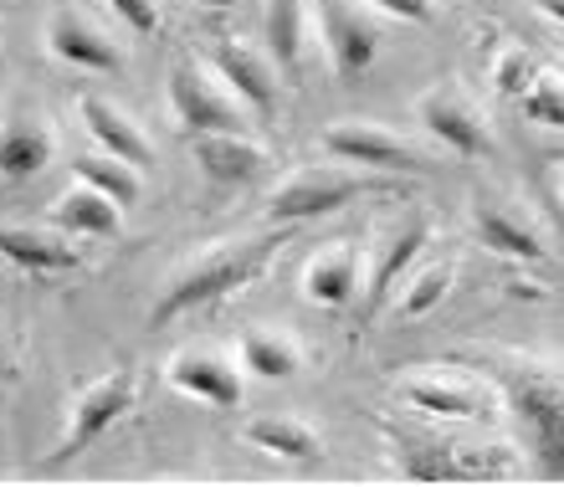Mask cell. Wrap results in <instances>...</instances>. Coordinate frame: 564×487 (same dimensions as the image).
<instances>
[{"label":"cell","instance_id":"5","mask_svg":"<svg viewBox=\"0 0 564 487\" xmlns=\"http://www.w3.org/2000/svg\"><path fill=\"white\" fill-rule=\"evenodd\" d=\"M318 21H324V42H328V57H334V73L344 83H355L375 67L380 57V31L375 21L355 11V6H344V0H324L318 6Z\"/></svg>","mask_w":564,"mask_h":487},{"label":"cell","instance_id":"21","mask_svg":"<svg viewBox=\"0 0 564 487\" xmlns=\"http://www.w3.org/2000/svg\"><path fill=\"white\" fill-rule=\"evenodd\" d=\"M247 442L272 452V457H288V462H318V452H324L318 436H313L308 426L288 421V415H262V421H252V426H247Z\"/></svg>","mask_w":564,"mask_h":487},{"label":"cell","instance_id":"3","mask_svg":"<svg viewBox=\"0 0 564 487\" xmlns=\"http://www.w3.org/2000/svg\"><path fill=\"white\" fill-rule=\"evenodd\" d=\"M170 104H175V119L191 139L195 133H241V123H247L231 98H221L210 83H200V73L191 62L170 67Z\"/></svg>","mask_w":564,"mask_h":487},{"label":"cell","instance_id":"26","mask_svg":"<svg viewBox=\"0 0 564 487\" xmlns=\"http://www.w3.org/2000/svg\"><path fill=\"white\" fill-rule=\"evenodd\" d=\"M519 104L534 123H544V129H564V83L560 77H534Z\"/></svg>","mask_w":564,"mask_h":487},{"label":"cell","instance_id":"4","mask_svg":"<svg viewBox=\"0 0 564 487\" xmlns=\"http://www.w3.org/2000/svg\"><path fill=\"white\" fill-rule=\"evenodd\" d=\"M129 405H134V375H129V369H123V375H108L104 385H93L88 396L77 400L73 426H67L62 446L52 452V467H62V462L77 457V452H88V446L98 442V436H104V431L113 426Z\"/></svg>","mask_w":564,"mask_h":487},{"label":"cell","instance_id":"11","mask_svg":"<svg viewBox=\"0 0 564 487\" xmlns=\"http://www.w3.org/2000/svg\"><path fill=\"white\" fill-rule=\"evenodd\" d=\"M503 467L467 462L462 446L442 442H401V477L405 483H467V477H498Z\"/></svg>","mask_w":564,"mask_h":487},{"label":"cell","instance_id":"25","mask_svg":"<svg viewBox=\"0 0 564 487\" xmlns=\"http://www.w3.org/2000/svg\"><path fill=\"white\" fill-rule=\"evenodd\" d=\"M241 365L262 375V380H288L297 369V349L293 344H282L278 334H247L241 339Z\"/></svg>","mask_w":564,"mask_h":487},{"label":"cell","instance_id":"33","mask_svg":"<svg viewBox=\"0 0 564 487\" xmlns=\"http://www.w3.org/2000/svg\"><path fill=\"white\" fill-rule=\"evenodd\" d=\"M0 396H6V380H0Z\"/></svg>","mask_w":564,"mask_h":487},{"label":"cell","instance_id":"32","mask_svg":"<svg viewBox=\"0 0 564 487\" xmlns=\"http://www.w3.org/2000/svg\"><path fill=\"white\" fill-rule=\"evenodd\" d=\"M200 6H216V11H226V6H237V0H200Z\"/></svg>","mask_w":564,"mask_h":487},{"label":"cell","instance_id":"24","mask_svg":"<svg viewBox=\"0 0 564 487\" xmlns=\"http://www.w3.org/2000/svg\"><path fill=\"white\" fill-rule=\"evenodd\" d=\"M405 400L431 415H457V421L462 415H482V396L477 390H457V385H436V380H411Z\"/></svg>","mask_w":564,"mask_h":487},{"label":"cell","instance_id":"15","mask_svg":"<svg viewBox=\"0 0 564 487\" xmlns=\"http://www.w3.org/2000/svg\"><path fill=\"white\" fill-rule=\"evenodd\" d=\"M0 257L26 272H67L77 267V247H67L62 237L31 231V226H0Z\"/></svg>","mask_w":564,"mask_h":487},{"label":"cell","instance_id":"30","mask_svg":"<svg viewBox=\"0 0 564 487\" xmlns=\"http://www.w3.org/2000/svg\"><path fill=\"white\" fill-rule=\"evenodd\" d=\"M370 6H380L386 15H395V21H431V0H370Z\"/></svg>","mask_w":564,"mask_h":487},{"label":"cell","instance_id":"8","mask_svg":"<svg viewBox=\"0 0 564 487\" xmlns=\"http://www.w3.org/2000/svg\"><path fill=\"white\" fill-rule=\"evenodd\" d=\"M170 385L195 396L200 405H216V411H237L241 405V375L216 355H180L170 365Z\"/></svg>","mask_w":564,"mask_h":487},{"label":"cell","instance_id":"18","mask_svg":"<svg viewBox=\"0 0 564 487\" xmlns=\"http://www.w3.org/2000/svg\"><path fill=\"white\" fill-rule=\"evenodd\" d=\"M52 221H57L67 237H113V231H119V206H113L108 195H98L93 185H83V191L62 195L57 206H52Z\"/></svg>","mask_w":564,"mask_h":487},{"label":"cell","instance_id":"23","mask_svg":"<svg viewBox=\"0 0 564 487\" xmlns=\"http://www.w3.org/2000/svg\"><path fill=\"white\" fill-rule=\"evenodd\" d=\"M77 180L83 185H93L98 195H108L113 206H134L139 201V175H134V164H123V160H113V154H77Z\"/></svg>","mask_w":564,"mask_h":487},{"label":"cell","instance_id":"14","mask_svg":"<svg viewBox=\"0 0 564 487\" xmlns=\"http://www.w3.org/2000/svg\"><path fill=\"white\" fill-rule=\"evenodd\" d=\"M303 288H308V297L318 309H349V303H355V288H359V251L334 247V251H324V257H313Z\"/></svg>","mask_w":564,"mask_h":487},{"label":"cell","instance_id":"17","mask_svg":"<svg viewBox=\"0 0 564 487\" xmlns=\"http://www.w3.org/2000/svg\"><path fill=\"white\" fill-rule=\"evenodd\" d=\"M83 123H88L93 139L104 144V154H113V160H123V164H149L144 133L123 119L113 104H104V98H83Z\"/></svg>","mask_w":564,"mask_h":487},{"label":"cell","instance_id":"28","mask_svg":"<svg viewBox=\"0 0 564 487\" xmlns=\"http://www.w3.org/2000/svg\"><path fill=\"white\" fill-rule=\"evenodd\" d=\"M492 83H498V93H503V98H523V93H529V83H534V57H529V52H503V57H498Z\"/></svg>","mask_w":564,"mask_h":487},{"label":"cell","instance_id":"20","mask_svg":"<svg viewBox=\"0 0 564 487\" xmlns=\"http://www.w3.org/2000/svg\"><path fill=\"white\" fill-rule=\"evenodd\" d=\"M477 237L488 241L498 257H519V262H539L544 257V241L539 231L519 221V216H508L503 206H477Z\"/></svg>","mask_w":564,"mask_h":487},{"label":"cell","instance_id":"9","mask_svg":"<svg viewBox=\"0 0 564 487\" xmlns=\"http://www.w3.org/2000/svg\"><path fill=\"white\" fill-rule=\"evenodd\" d=\"M191 149H195V164H200L206 180H216V185H247V180H257V170L268 164V154L257 144H247L241 133H195Z\"/></svg>","mask_w":564,"mask_h":487},{"label":"cell","instance_id":"16","mask_svg":"<svg viewBox=\"0 0 564 487\" xmlns=\"http://www.w3.org/2000/svg\"><path fill=\"white\" fill-rule=\"evenodd\" d=\"M421 123H426L446 149H457V154H482V149H488V129L477 123V113L462 108L457 98H446V93H431L426 104H421Z\"/></svg>","mask_w":564,"mask_h":487},{"label":"cell","instance_id":"10","mask_svg":"<svg viewBox=\"0 0 564 487\" xmlns=\"http://www.w3.org/2000/svg\"><path fill=\"white\" fill-rule=\"evenodd\" d=\"M216 67H221V77L237 88V98L247 108H257L262 119H272V113H278V77H272V67L257 57L252 46L221 42V46H216Z\"/></svg>","mask_w":564,"mask_h":487},{"label":"cell","instance_id":"31","mask_svg":"<svg viewBox=\"0 0 564 487\" xmlns=\"http://www.w3.org/2000/svg\"><path fill=\"white\" fill-rule=\"evenodd\" d=\"M544 15H554V21H564V0H534Z\"/></svg>","mask_w":564,"mask_h":487},{"label":"cell","instance_id":"19","mask_svg":"<svg viewBox=\"0 0 564 487\" xmlns=\"http://www.w3.org/2000/svg\"><path fill=\"white\" fill-rule=\"evenodd\" d=\"M52 164V139L36 123H11L0 133V180H31Z\"/></svg>","mask_w":564,"mask_h":487},{"label":"cell","instance_id":"22","mask_svg":"<svg viewBox=\"0 0 564 487\" xmlns=\"http://www.w3.org/2000/svg\"><path fill=\"white\" fill-rule=\"evenodd\" d=\"M268 52L288 77L303 73V0H268Z\"/></svg>","mask_w":564,"mask_h":487},{"label":"cell","instance_id":"27","mask_svg":"<svg viewBox=\"0 0 564 487\" xmlns=\"http://www.w3.org/2000/svg\"><path fill=\"white\" fill-rule=\"evenodd\" d=\"M446 288H452V272H446V267H431V272H421V278L411 282V293H405L401 309L411 313V318H421V313H431L436 303H442Z\"/></svg>","mask_w":564,"mask_h":487},{"label":"cell","instance_id":"7","mask_svg":"<svg viewBox=\"0 0 564 487\" xmlns=\"http://www.w3.org/2000/svg\"><path fill=\"white\" fill-rule=\"evenodd\" d=\"M359 191H365V180L355 175H297L272 195V221H313V216L349 206Z\"/></svg>","mask_w":564,"mask_h":487},{"label":"cell","instance_id":"2","mask_svg":"<svg viewBox=\"0 0 564 487\" xmlns=\"http://www.w3.org/2000/svg\"><path fill=\"white\" fill-rule=\"evenodd\" d=\"M272 257V241H247V247H226V251H210L206 262H195L191 272H180L170 288H164V297L154 303V324H175L180 313L200 309V303H216V297L237 293V288H247V282L268 267Z\"/></svg>","mask_w":564,"mask_h":487},{"label":"cell","instance_id":"1","mask_svg":"<svg viewBox=\"0 0 564 487\" xmlns=\"http://www.w3.org/2000/svg\"><path fill=\"white\" fill-rule=\"evenodd\" d=\"M513 411H519L529 446H534L539 477L564 483V380L539 365H508L498 369Z\"/></svg>","mask_w":564,"mask_h":487},{"label":"cell","instance_id":"29","mask_svg":"<svg viewBox=\"0 0 564 487\" xmlns=\"http://www.w3.org/2000/svg\"><path fill=\"white\" fill-rule=\"evenodd\" d=\"M108 6H113L139 36H149V31L160 26V6H154V0H108Z\"/></svg>","mask_w":564,"mask_h":487},{"label":"cell","instance_id":"6","mask_svg":"<svg viewBox=\"0 0 564 487\" xmlns=\"http://www.w3.org/2000/svg\"><path fill=\"white\" fill-rule=\"evenodd\" d=\"M324 149L344 164H375V170H426L416 149L405 139H390L386 129H370V123H334L324 133Z\"/></svg>","mask_w":564,"mask_h":487},{"label":"cell","instance_id":"12","mask_svg":"<svg viewBox=\"0 0 564 487\" xmlns=\"http://www.w3.org/2000/svg\"><path fill=\"white\" fill-rule=\"evenodd\" d=\"M46 42H52V52H57L62 62H73V67H83V73H113V67H119L113 42H108L104 31H93L88 21H83V15H73V11L52 15Z\"/></svg>","mask_w":564,"mask_h":487},{"label":"cell","instance_id":"13","mask_svg":"<svg viewBox=\"0 0 564 487\" xmlns=\"http://www.w3.org/2000/svg\"><path fill=\"white\" fill-rule=\"evenodd\" d=\"M421 247H426V216H411V221H405L401 231L380 247V262H375V272H370V297H365V318H375V313H380V303H386L390 288L401 282L405 267L416 262Z\"/></svg>","mask_w":564,"mask_h":487}]
</instances>
